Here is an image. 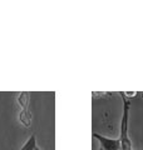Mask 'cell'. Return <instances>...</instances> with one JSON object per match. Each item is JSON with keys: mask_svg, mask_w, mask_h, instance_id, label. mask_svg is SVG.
<instances>
[{"mask_svg": "<svg viewBox=\"0 0 143 150\" xmlns=\"http://www.w3.org/2000/svg\"><path fill=\"white\" fill-rule=\"evenodd\" d=\"M99 150H103V149H102V148H99Z\"/></svg>", "mask_w": 143, "mask_h": 150, "instance_id": "cell-5", "label": "cell"}, {"mask_svg": "<svg viewBox=\"0 0 143 150\" xmlns=\"http://www.w3.org/2000/svg\"><path fill=\"white\" fill-rule=\"evenodd\" d=\"M35 148H36V137L35 135H30V138L26 140L25 144L19 150H34Z\"/></svg>", "mask_w": 143, "mask_h": 150, "instance_id": "cell-3", "label": "cell"}, {"mask_svg": "<svg viewBox=\"0 0 143 150\" xmlns=\"http://www.w3.org/2000/svg\"><path fill=\"white\" fill-rule=\"evenodd\" d=\"M34 150H41V149H39V148H38V146H36V148H35Z\"/></svg>", "mask_w": 143, "mask_h": 150, "instance_id": "cell-4", "label": "cell"}, {"mask_svg": "<svg viewBox=\"0 0 143 150\" xmlns=\"http://www.w3.org/2000/svg\"><path fill=\"white\" fill-rule=\"evenodd\" d=\"M121 98L123 103V111H122V119H121V129H119V142H121L122 150H133L132 143L128 137V115H129V108L131 104L128 101V98L124 91H121Z\"/></svg>", "mask_w": 143, "mask_h": 150, "instance_id": "cell-1", "label": "cell"}, {"mask_svg": "<svg viewBox=\"0 0 143 150\" xmlns=\"http://www.w3.org/2000/svg\"><path fill=\"white\" fill-rule=\"evenodd\" d=\"M93 137L99 142L101 148L103 150H122L119 139H111V138L103 137V135L98 134V133H93Z\"/></svg>", "mask_w": 143, "mask_h": 150, "instance_id": "cell-2", "label": "cell"}]
</instances>
